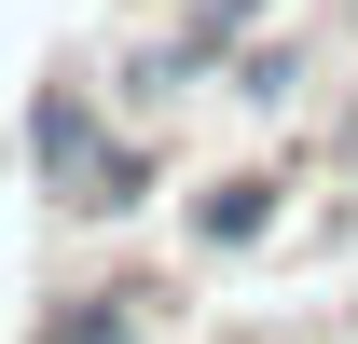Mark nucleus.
I'll use <instances>...</instances> for the list:
<instances>
[{"label":"nucleus","mask_w":358,"mask_h":344,"mask_svg":"<svg viewBox=\"0 0 358 344\" xmlns=\"http://www.w3.org/2000/svg\"><path fill=\"white\" fill-rule=\"evenodd\" d=\"M275 207H289V179H275V166H221V179H193L179 234H193V261H248V248L275 234Z\"/></svg>","instance_id":"obj_1"},{"label":"nucleus","mask_w":358,"mask_h":344,"mask_svg":"<svg viewBox=\"0 0 358 344\" xmlns=\"http://www.w3.org/2000/svg\"><path fill=\"white\" fill-rule=\"evenodd\" d=\"M345 152H358V124H345Z\"/></svg>","instance_id":"obj_6"},{"label":"nucleus","mask_w":358,"mask_h":344,"mask_svg":"<svg viewBox=\"0 0 358 344\" xmlns=\"http://www.w3.org/2000/svg\"><path fill=\"white\" fill-rule=\"evenodd\" d=\"M138 207H152V138H110L96 179L69 193V220H138Z\"/></svg>","instance_id":"obj_4"},{"label":"nucleus","mask_w":358,"mask_h":344,"mask_svg":"<svg viewBox=\"0 0 358 344\" xmlns=\"http://www.w3.org/2000/svg\"><path fill=\"white\" fill-rule=\"evenodd\" d=\"M138 303H152V289H55L28 344H152V331H138Z\"/></svg>","instance_id":"obj_3"},{"label":"nucleus","mask_w":358,"mask_h":344,"mask_svg":"<svg viewBox=\"0 0 358 344\" xmlns=\"http://www.w3.org/2000/svg\"><path fill=\"white\" fill-rule=\"evenodd\" d=\"M234 96H248V110H289V96H303V42H234V69H221Z\"/></svg>","instance_id":"obj_5"},{"label":"nucleus","mask_w":358,"mask_h":344,"mask_svg":"<svg viewBox=\"0 0 358 344\" xmlns=\"http://www.w3.org/2000/svg\"><path fill=\"white\" fill-rule=\"evenodd\" d=\"M110 138H124V124H110L83 83H42V96H28V166H42V193H55V207L96 179V152H110Z\"/></svg>","instance_id":"obj_2"}]
</instances>
